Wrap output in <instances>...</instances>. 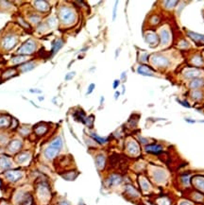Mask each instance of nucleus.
<instances>
[{"label": "nucleus", "instance_id": "nucleus-5", "mask_svg": "<svg viewBox=\"0 0 204 205\" xmlns=\"http://www.w3.org/2000/svg\"><path fill=\"white\" fill-rule=\"evenodd\" d=\"M37 196L39 200L42 201H46L50 198L49 186L46 182H41L37 185Z\"/></svg>", "mask_w": 204, "mask_h": 205}, {"label": "nucleus", "instance_id": "nucleus-26", "mask_svg": "<svg viewBox=\"0 0 204 205\" xmlns=\"http://www.w3.org/2000/svg\"><path fill=\"white\" fill-rule=\"evenodd\" d=\"M194 184L196 185L197 189L204 191V178L203 177H197L194 180Z\"/></svg>", "mask_w": 204, "mask_h": 205}, {"label": "nucleus", "instance_id": "nucleus-37", "mask_svg": "<svg viewBox=\"0 0 204 205\" xmlns=\"http://www.w3.org/2000/svg\"><path fill=\"white\" fill-rule=\"evenodd\" d=\"M15 73H16L15 70H13V69H10V70L6 71L5 73L3 74V78H4V79H9V78L14 76Z\"/></svg>", "mask_w": 204, "mask_h": 205}, {"label": "nucleus", "instance_id": "nucleus-15", "mask_svg": "<svg viewBox=\"0 0 204 205\" xmlns=\"http://www.w3.org/2000/svg\"><path fill=\"white\" fill-rule=\"evenodd\" d=\"M31 158V155L30 153L28 152V151H24V152H21L19 154L17 155L16 157V161L18 164H25L28 161H29V159Z\"/></svg>", "mask_w": 204, "mask_h": 205}, {"label": "nucleus", "instance_id": "nucleus-16", "mask_svg": "<svg viewBox=\"0 0 204 205\" xmlns=\"http://www.w3.org/2000/svg\"><path fill=\"white\" fill-rule=\"evenodd\" d=\"M95 165H97V167L99 170H102L105 167V165H106V158L103 154H98L95 157Z\"/></svg>", "mask_w": 204, "mask_h": 205}, {"label": "nucleus", "instance_id": "nucleus-29", "mask_svg": "<svg viewBox=\"0 0 204 205\" xmlns=\"http://www.w3.org/2000/svg\"><path fill=\"white\" fill-rule=\"evenodd\" d=\"M140 185H141V188H142L144 191H148L149 189H150V184H149L148 180L145 179V178H140Z\"/></svg>", "mask_w": 204, "mask_h": 205}, {"label": "nucleus", "instance_id": "nucleus-33", "mask_svg": "<svg viewBox=\"0 0 204 205\" xmlns=\"http://www.w3.org/2000/svg\"><path fill=\"white\" fill-rule=\"evenodd\" d=\"M91 136L94 138V139L97 141V143H99L101 145H104V144H106L108 142V139L107 138H103V137H100V136H98L97 134H95L94 133V132H92L91 133Z\"/></svg>", "mask_w": 204, "mask_h": 205}, {"label": "nucleus", "instance_id": "nucleus-35", "mask_svg": "<svg viewBox=\"0 0 204 205\" xmlns=\"http://www.w3.org/2000/svg\"><path fill=\"white\" fill-rule=\"evenodd\" d=\"M77 173L74 172V171H71V172H67L66 174H64L62 175V178H64V180H75V178L77 177Z\"/></svg>", "mask_w": 204, "mask_h": 205}, {"label": "nucleus", "instance_id": "nucleus-11", "mask_svg": "<svg viewBox=\"0 0 204 205\" xmlns=\"http://www.w3.org/2000/svg\"><path fill=\"white\" fill-rule=\"evenodd\" d=\"M13 167V163L11 160L8 157V156H0V167L3 169H9Z\"/></svg>", "mask_w": 204, "mask_h": 205}, {"label": "nucleus", "instance_id": "nucleus-6", "mask_svg": "<svg viewBox=\"0 0 204 205\" xmlns=\"http://www.w3.org/2000/svg\"><path fill=\"white\" fill-rule=\"evenodd\" d=\"M150 62L157 67H166L169 64V60L164 56L155 54L150 57Z\"/></svg>", "mask_w": 204, "mask_h": 205}, {"label": "nucleus", "instance_id": "nucleus-7", "mask_svg": "<svg viewBox=\"0 0 204 205\" xmlns=\"http://www.w3.org/2000/svg\"><path fill=\"white\" fill-rule=\"evenodd\" d=\"M23 172L21 170H9L5 172V177L11 182H16L23 178Z\"/></svg>", "mask_w": 204, "mask_h": 205}, {"label": "nucleus", "instance_id": "nucleus-13", "mask_svg": "<svg viewBox=\"0 0 204 205\" xmlns=\"http://www.w3.org/2000/svg\"><path fill=\"white\" fill-rule=\"evenodd\" d=\"M21 147H22V141L18 140V139H14L11 142L9 145V150H10L11 152H17L19 151L21 149Z\"/></svg>", "mask_w": 204, "mask_h": 205}, {"label": "nucleus", "instance_id": "nucleus-27", "mask_svg": "<svg viewBox=\"0 0 204 205\" xmlns=\"http://www.w3.org/2000/svg\"><path fill=\"white\" fill-rule=\"evenodd\" d=\"M203 83H204L203 79H194L190 82V87L192 89H197V88H199L200 86H202Z\"/></svg>", "mask_w": 204, "mask_h": 205}, {"label": "nucleus", "instance_id": "nucleus-43", "mask_svg": "<svg viewBox=\"0 0 204 205\" xmlns=\"http://www.w3.org/2000/svg\"><path fill=\"white\" fill-rule=\"evenodd\" d=\"M75 75H76V73L75 72H70V73H68L66 76H65V80H72L73 78L75 77Z\"/></svg>", "mask_w": 204, "mask_h": 205}, {"label": "nucleus", "instance_id": "nucleus-38", "mask_svg": "<svg viewBox=\"0 0 204 205\" xmlns=\"http://www.w3.org/2000/svg\"><path fill=\"white\" fill-rule=\"evenodd\" d=\"M29 132H30V131H29V129L28 128V127H26V126H24V127H22V128L20 129V133L22 135H24V136H26V135H28Z\"/></svg>", "mask_w": 204, "mask_h": 205}, {"label": "nucleus", "instance_id": "nucleus-2", "mask_svg": "<svg viewBox=\"0 0 204 205\" xmlns=\"http://www.w3.org/2000/svg\"><path fill=\"white\" fill-rule=\"evenodd\" d=\"M59 17L62 23H64V25H71L76 20V14H75L74 11L66 6H62L60 8Z\"/></svg>", "mask_w": 204, "mask_h": 205}, {"label": "nucleus", "instance_id": "nucleus-9", "mask_svg": "<svg viewBox=\"0 0 204 205\" xmlns=\"http://www.w3.org/2000/svg\"><path fill=\"white\" fill-rule=\"evenodd\" d=\"M127 150L130 155H134V156L139 154V152H140L139 146H138V144L133 140H130V142H128Z\"/></svg>", "mask_w": 204, "mask_h": 205}, {"label": "nucleus", "instance_id": "nucleus-14", "mask_svg": "<svg viewBox=\"0 0 204 205\" xmlns=\"http://www.w3.org/2000/svg\"><path fill=\"white\" fill-rule=\"evenodd\" d=\"M153 178L157 182H163L166 179V173L162 169H157L153 172Z\"/></svg>", "mask_w": 204, "mask_h": 205}, {"label": "nucleus", "instance_id": "nucleus-41", "mask_svg": "<svg viewBox=\"0 0 204 205\" xmlns=\"http://www.w3.org/2000/svg\"><path fill=\"white\" fill-rule=\"evenodd\" d=\"M93 121H94V116H90V117H87L85 119V124L88 126V127H92L93 125Z\"/></svg>", "mask_w": 204, "mask_h": 205}, {"label": "nucleus", "instance_id": "nucleus-49", "mask_svg": "<svg viewBox=\"0 0 204 205\" xmlns=\"http://www.w3.org/2000/svg\"><path fill=\"white\" fill-rule=\"evenodd\" d=\"M178 101H179L181 105H183V106H185V107H187V108L190 107V105L187 104V102H186V101H179V100H178Z\"/></svg>", "mask_w": 204, "mask_h": 205}, {"label": "nucleus", "instance_id": "nucleus-39", "mask_svg": "<svg viewBox=\"0 0 204 205\" xmlns=\"http://www.w3.org/2000/svg\"><path fill=\"white\" fill-rule=\"evenodd\" d=\"M192 98L195 99H200L202 98V94L199 91H195L192 93Z\"/></svg>", "mask_w": 204, "mask_h": 205}, {"label": "nucleus", "instance_id": "nucleus-22", "mask_svg": "<svg viewBox=\"0 0 204 205\" xmlns=\"http://www.w3.org/2000/svg\"><path fill=\"white\" fill-rule=\"evenodd\" d=\"M200 74H201V72L199 70H197V69H189L188 71H186L184 73V76L186 77L187 79H197Z\"/></svg>", "mask_w": 204, "mask_h": 205}, {"label": "nucleus", "instance_id": "nucleus-20", "mask_svg": "<svg viewBox=\"0 0 204 205\" xmlns=\"http://www.w3.org/2000/svg\"><path fill=\"white\" fill-rule=\"evenodd\" d=\"M137 72L140 75H143V76H148V77L153 76L151 70L146 65H140L139 67L137 68Z\"/></svg>", "mask_w": 204, "mask_h": 205}, {"label": "nucleus", "instance_id": "nucleus-32", "mask_svg": "<svg viewBox=\"0 0 204 205\" xmlns=\"http://www.w3.org/2000/svg\"><path fill=\"white\" fill-rule=\"evenodd\" d=\"M57 25H58V20H57L56 17L51 16L48 18V20H47V26H48L50 29H55Z\"/></svg>", "mask_w": 204, "mask_h": 205}, {"label": "nucleus", "instance_id": "nucleus-45", "mask_svg": "<svg viewBox=\"0 0 204 205\" xmlns=\"http://www.w3.org/2000/svg\"><path fill=\"white\" fill-rule=\"evenodd\" d=\"M94 89H95V84H94V83L90 84L89 87H88V91H87V95L91 94V93L94 91Z\"/></svg>", "mask_w": 204, "mask_h": 205}, {"label": "nucleus", "instance_id": "nucleus-21", "mask_svg": "<svg viewBox=\"0 0 204 205\" xmlns=\"http://www.w3.org/2000/svg\"><path fill=\"white\" fill-rule=\"evenodd\" d=\"M35 67H36V63L34 62H28L24 63L23 65H21L20 71L22 72V73H26V72L31 71L32 69H34Z\"/></svg>", "mask_w": 204, "mask_h": 205}, {"label": "nucleus", "instance_id": "nucleus-44", "mask_svg": "<svg viewBox=\"0 0 204 205\" xmlns=\"http://www.w3.org/2000/svg\"><path fill=\"white\" fill-rule=\"evenodd\" d=\"M18 19H19V22H20V24H22V26H24L25 27L26 29H28V27H29V25L28 23H26V21L23 19V18H18Z\"/></svg>", "mask_w": 204, "mask_h": 205}, {"label": "nucleus", "instance_id": "nucleus-52", "mask_svg": "<svg viewBox=\"0 0 204 205\" xmlns=\"http://www.w3.org/2000/svg\"><path fill=\"white\" fill-rule=\"evenodd\" d=\"M30 92H33V93H41L42 91H41V90H30Z\"/></svg>", "mask_w": 204, "mask_h": 205}, {"label": "nucleus", "instance_id": "nucleus-40", "mask_svg": "<svg viewBox=\"0 0 204 205\" xmlns=\"http://www.w3.org/2000/svg\"><path fill=\"white\" fill-rule=\"evenodd\" d=\"M159 205H170V201L166 198H162L159 200Z\"/></svg>", "mask_w": 204, "mask_h": 205}, {"label": "nucleus", "instance_id": "nucleus-17", "mask_svg": "<svg viewBox=\"0 0 204 205\" xmlns=\"http://www.w3.org/2000/svg\"><path fill=\"white\" fill-rule=\"evenodd\" d=\"M64 46V41L62 39H58L52 44V49H51V56H54Z\"/></svg>", "mask_w": 204, "mask_h": 205}, {"label": "nucleus", "instance_id": "nucleus-4", "mask_svg": "<svg viewBox=\"0 0 204 205\" xmlns=\"http://www.w3.org/2000/svg\"><path fill=\"white\" fill-rule=\"evenodd\" d=\"M17 43H18V38L16 35L7 34L3 37L1 44H2V47L4 48L5 50L9 51V50L13 49V48L17 44Z\"/></svg>", "mask_w": 204, "mask_h": 205}, {"label": "nucleus", "instance_id": "nucleus-48", "mask_svg": "<svg viewBox=\"0 0 204 205\" xmlns=\"http://www.w3.org/2000/svg\"><path fill=\"white\" fill-rule=\"evenodd\" d=\"M179 205H193V203H191L190 201H187V200H182L179 202Z\"/></svg>", "mask_w": 204, "mask_h": 205}, {"label": "nucleus", "instance_id": "nucleus-46", "mask_svg": "<svg viewBox=\"0 0 204 205\" xmlns=\"http://www.w3.org/2000/svg\"><path fill=\"white\" fill-rule=\"evenodd\" d=\"M117 3H118V2H115V9H113V20H115V17H116V9H117Z\"/></svg>", "mask_w": 204, "mask_h": 205}, {"label": "nucleus", "instance_id": "nucleus-34", "mask_svg": "<svg viewBox=\"0 0 204 205\" xmlns=\"http://www.w3.org/2000/svg\"><path fill=\"white\" fill-rule=\"evenodd\" d=\"M75 117H76V119L79 120V121H82L83 123L85 122V113H83L82 111H77L76 113H75Z\"/></svg>", "mask_w": 204, "mask_h": 205}, {"label": "nucleus", "instance_id": "nucleus-28", "mask_svg": "<svg viewBox=\"0 0 204 205\" xmlns=\"http://www.w3.org/2000/svg\"><path fill=\"white\" fill-rule=\"evenodd\" d=\"M11 125V119L8 116H0V128H7Z\"/></svg>", "mask_w": 204, "mask_h": 205}, {"label": "nucleus", "instance_id": "nucleus-8", "mask_svg": "<svg viewBox=\"0 0 204 205\" xmlns=\"http://www.w3.org/2000/svg\"><path fill=\"white\" fill-rule=\"evenodd\" d=\"M33 7L37 11H40L42 13H46L50 10V6L47 2L46 1H41V0H37L34 1L33 3Z\"/></svg>", "mask_w": 204, "mask_h": 205}, {"label": "nucleus", "instance_id": "nucleus-54", "mask_svg": "<svg viewBox=\"0 0 204 205\" xmlns=\"http://www.w3.org/2000/svg\"><path fill=\"white\" fill-rule=\"evenodd\" d=\"M2 187V182H1V180H0V188Z\"/></svg>", "mask_w": 204, "mask_h": 205}, {"label": "nucleus", "instance_id": "nucleus-50", "mask_svg": "<svg viewBox=\"0 0 204 205\" xmlns=\"http://www.w3.org/2000/svg\"><path fill=\"white\" fill-rule=\"evenodd\" d=\"M119 85V80H115V82H113V89H116V88H117V86Z\"/></svg>", "mask_w": 204, "mask_h": 205}, {"label": "nucleus", "instance_id": "nucleus-47", "mask_svg": "<svg viewBox=\"0 0 204 205\" xmlns=\"http://www.w3.org/2000/svg\"><path fill=\"white\" fill-rule=\"evenodd\" d=\"M189 178H190V177H189L188 175L182 177V180H183V182L185 183V184H188V183H189Z\"/></svg>", "mask_w": 204, "mask_h": 205}, {"label": "nucleus", "instance_id": "nucleus-3", "mask_svg": "<svg viewBox=\"0 0 204 205\" xmlns=\"http://www.w3.org/2000/svg\"><path fill=\"white\" fill-rule=\"evenodd\" d=\"M36 49H37V43L33 40V39H28V41L25 42L22 46L19 47L17 50V53L20 55H31L33 54Z\"/></svg>", "mask_w": 204, "mask_h": 205}, {"label": "nucleus", "instance_id": "nucleus-30", "mask_svg": "<svg viewBox=\"0 0 204 205\" xmlns=\"http://www.w3.org/2000/svg\"><path fill=\"white\" fill-rule=\"evenodd\" d=\"M28 19L29 22L32 23V24H38L41 21V16L36 13H34L29 14V15L28 16Z\"/></svg>", "mask_w": 204, "mask_h": 205}, {"label": "nucleus", "instance_id": "nucleus-51", "mask_svg": "<svg viewBox=\"0 0 204 205\" xmlns=\"http://www.w3.org/2000/svg\"><path fill=\"white\" fill-rule=\"evenodd\" d=\"M58 205H70L69 204L67 201H65V200H62V201H60V202L58 203Z\"/></svg>", "mask_w": 204, "mask_h": 205}, {"label": "nucleus", "instance_id": "nucleus-25", "mask_svg": "<svg viewBox=\"0 0 204 205\" xmlns=\"http://www.w3.org/2000/svg\"><path fill=\"white\" fill-rule=\"evenodd\" d=\"M126 193L131 198H137L139 196V193L137 192V190L131 185H127L126 186Z\"/></svg>", "mask_w": 204, "mask_h": 205}, {"label": "nucleus", "instance_id": "nucleus-19", "mask_svg": "<svg viewBox=\"0 0 204 205\" xmlns=\"http://www.w3.org/2000/svg\"><path fill=\"white\" fill-rule=\"evenodd\" d=\"M163 147L159 145H148L146 147V151L149 153H153V154H158V153L162 152Z\"/></svg>", "mask_w": 204, "mask_h": 205}, {"label": "nucleus", "instance_id": "nucleus-53", "mask_svg": "<svg viewBox=\"0 0 204 205\" xmlns=\"http://www.w3.org/2000/svg\"><path fill=\"white\" fill-rule=\"evenodd\" d=\"M119 95H120V93H119V92H116V93H115V99H117V98H118Z\"/></svg>", "mask_w": 204, "mask_h": 205}, {"label": "nucleus", "instance_id": "nucleus-23", "mask_svg": "<svg viewBox=\"0 0 204 205\" xmlns=\"http://www.w3.org/2000/svg\"><path fill=\"white\" fill-rule=\"evenodd\" d=\"M28 60V57L25 55H19V56H15L13 57V59L11 60V62L13 63V64H21V63L26 62Z\"/></svg>", "mask_w": 204, "mask_h": 205}, {"label": "nucleus", "instance_id": "nucleus-36", "mask_svg": "<svg viewBox=\"0 0 204 205\" xmlns=\"http://www.w3.org/2000/svg\"><path fill=\"white\" fill-rule=\"evenodd\" d=\"M202 59L200 58L199 56H196V57H194L193 59H192V63H193L194 65H197V66H199V65H201L202 64Z\"/></svg>", "mask_w": 204, "mask_h": 205}, {"label": "nucleus", "instance_id": "nucleus-42", "mask_svg": "<svg viewBox=\"0 0 204 205\" xmlns=\"http://www.w3.org/2000/svg\"><path fill=\"white\" fill-rule=\"evenodd\" d=\"M164 4H166V8H172L175 6V4H177V1H166L164 2Z\"/></svg>", "mask_w": 204, "mask_h": 205}, {"label": "nucleus", "instance_id": "nucleus-12", "mask_svg": "<svg viewBox=\"0 0 204 205\" xmlns=\"http://www.w3.org/2000/svg\"><path fill=\"white\" fill-rule=\"evenodd\" d=\"M47 131H48V127L46 126V124H44V123H40L34 128V132L36 135L38 136H43L44 134H46Z\"/></svg>", "mask_w": 204, "mask_h": 205}, {"label": "nucleus", "instance_id": "nucleus-18", "mask_svg": "<svg viewBox=\"0 0 204 205\" xmlns=\"http://www.w3.org/2000/svg\"><path fill=\"white\" fill-rule=\"evenodd\" d=\"M160 39H161V42L163 44H168V42L170 40V35H169V32L167 29H162L161 31H160Z\"/></svg>", "mask_w": 204, "mask_h": 205}, {"label": "nucleus", "instance_id": "nucleus-24", "mask_svg": "<svg viewBox=\"0 0 204 205\" xmlns=\"http://www.w3.org/2000/svg\"><path fill=\"white\" fill-rule=\"evenodd\" d=\"M146 41L149 44H156L158 42V37L155 33H148L146 35Z\"/></svg>", "mask_w": 204, "mask_h": 205}, {"label": "nucleus", "instance_id": "nucleus-10", "mask_svg": "<svg viewBox=\"0 0 204 205\" xmlns=\"http://www.w3.org/2000/svg\"><path fill=\"white\" fill-rule=\"evenodd\" d=\"M122 182V178L117 174H113L107 179V184L109 186H115L120 184Z\"/></svg>", "mask_w": 204, "mask_h": 205}, {"label": "nucleus", "instance_id": "nucleus-1", "mask_svg": "<svg viewBox=\"0 0 204 205\" xmlns=\"http://www.w3.org/2000/svg\"><path fill=\"white\" fill-rule=\"evenodd\" d=\"M64 146V142L61 136H57L51 141L49 146L44 150V156L47 160H52L59 154Z\"/></svg>", "mask_w": 204, "mask_h": 205}, {"label": "nucleus", "instance_id": "nucleus-31", "mask_svg": "<svg viewBox=\"0 0 204 205\" xmlns=\"http://www.w3.org/2000/svg\"><path fill=\"white\" fill-rule=\"evenodd\" d=\"M189 36L193 39L194 41L196 42H204V35H201V34H197V33H195V32H192V31H189L188 32Z\"/></svg>", "mask_w": 204, "mask_h": 205}]
</instances>
